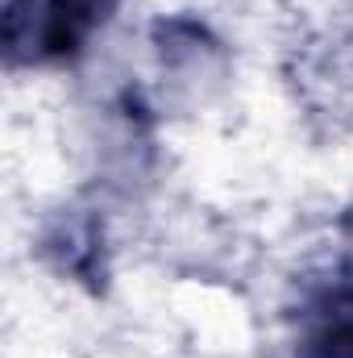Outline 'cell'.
<instances>
[{"instance_id": "1", "label": "cell", "mask_w": 353, "mask_h": 358, "mask_svg": "<svg viewBox=\"0 0 353 358\" xmlns=\"http://www.w3.org/2000/svg\"><path fill=\"white\" fill-rule=\"evenodd\" d=\"M117 0H4L0 50L4 67H63L108 25Z\"/></svg>"}, {"instance_id": "2", "label": "cell", "mask_w": 353, "mask_h": 358, "mask_svg": "<svg viewBox=\"0 0 353 358\" xmlns=\"http://www.w3.org/2000/svg\"><path fill=\"white\" fill-rule=\"evenodd\" d=\"M295 358H353V279H337L312 300Z\"/></svg>"}, {"instance_id": "3", "label": "cell", "mask_w": 353, "mask_h": 358, "mask_svg": "<svg viewBox=\"0 0 353 358\" xmlns=\"http://www.w3.org/2000/svg\"><path fill=\"white\" fill-rule=\"evenodd\" d=\"M42 259L54 263L63 275L88 283V287H100L104 267H100V229H96V221L75 217V213L59 217L42 238Z\"/></svg>"}]
</instances>
